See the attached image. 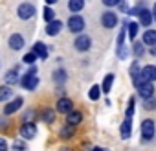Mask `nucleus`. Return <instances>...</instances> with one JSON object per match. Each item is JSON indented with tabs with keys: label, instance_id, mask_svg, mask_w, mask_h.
I'll list each match as a JSON object with an SVG mask.
<instances>
[{
	"label": "nucleus",
	"instance_id": "1",
	"mask_svg": "<svg viewBox=\"0 0 156 151\" xmlns=\"http://www.w3.org/2000/svg\"><path fill=\"white\" fill-rule=\"evenodd\" d=\"M68 30H70L72 33H81V31L85 30V19L75 13L73 17L68 19Z\"/></svg>",
	"mask_w": 156,
	"mask_h": 151
},
{
	"label": "nucleus",
	"instance_id": "2",
	"mask_svg": "<svg viewBox=\"0 0 156 151\" xmlns=\"http://www.w3.org/2000/svg\"><path fill=\"white\" fill-rule=\"evenodd\" d=\"M73 46L77 52H88L90 46H92V39L88 35H77L75 41H73Z\"/></svg>",
	"mask_w": 156,
	"mask_h": 151
},
{
	"label": "nucleus",
	"instance_id": "3",
	"mask_svg": "<svg viewBox=\"0 0 156 151\" xmlns=\"http://www.w3.org/2000/svg\"><path fill=\"white\" fill-rule=\"evenodd\" d=\"M154 133H156L154 122L152 120H143V123H141V136H143V140H152Z\"/></svg>",
	"mask_w": 156,
	"mask_h": 151
},
{
	"label": "nucleus",
	"instance_id": "4",
	"mask_svg": "<svg viewBox=\"0 0 156 151\" xmlns=\"http://www.w3.org/2000/svg\"><path fill=\"white\" fill-rule=\"evenodd\" d=\"M17 13H19L20 20H30L35 15V6H31V4H20L19 9H17Z\"/></svg>",
	"mask_w": 156,
	"mask_h": 151
},
{
	"label": "nucleus",
	"instance_id": "5",
	"mask_svg": "<svg viewBox=\"0 0 156 151\" xmlns=\"http://www.w3.org/2000/svg\"><path fill=\"white\" fill-rule=\"evenodd\" d=\"M20 134H22V138H26V140L35 138V134H37V125L31 123V122L22 123V127H20Z\"/></svg>",
	"mask_w": 156,
	"mask_h": 151
},
{
	"label": "nucleus",
	"instance_id": "6",
	"mask_svg": "<svg viewBox=\"0 0 156 151\" xmlns=\"http://www.w3.org/2000/svg\"><path fill=\"white\" fill-rule=\"evenodd\" d=\"M136 89H138V94H140L141 98H145V100L154 98V87H152V83L145 81V83H141V85H140V87H136Z\"/></svg>",
	"mask_w": 156,
	"mask_h": 151
},
{
	"label": "nucleus",
	"instance_id": "7",
	"mask_svg": "<svg viewBox=\"0 0 156 151\" xmlns=\"http://www.w3.org/2000/svg\"><path fill=\"white\" fill-rule=\"evenodd\" d=\"M22 103H24V100L20 98V96H17L15 100H11L6 107H4V114L6 116H9V114H13V112H17L20 107H22Z\"/></svg>",
	"mask_w": 156,
	"mask_h": 151
},
{
	"label": "nucleus",
	"instance_id": "8",
	"mask_svg": "<svg viewBox=\"0 0 156 151\" xmlns=\"http://www.w3.org/2000/svg\"><path fill=\"white\" fill-rule=\"evenodd\" d=\"M101 24H103L105 28H114V26L118 24V15L112 13V11H105V13L101 15Z\"/></svg>",
	"mask_w": 156,
	"mask_h": 151
},
{
	"label": "nucleus",
	"instance_id": "9",
	"mask_svg": "<svg viewBox=\"0 0 156 151\" xmlns=\"http://www.w3.org/2000/svg\"><path fill=\"white\" fill-rule=\"evenodd\" d=\"M141 78H143L145 81H149V83L156 81V66H154V64L143 66V68H141Z\"/></svg>",
	"mask_w": 156,
	"mask_h": 151
},
{
	"label": "nucleus",
	"instance_id": "10",
	"mask_svg": "<svg viewBox=\"0 0 156 151\" xmlns=\"http://www.w3.org/2000/svg\"><path fill=\"white\" fill-rule=\"evenodd\" d=\"M39 85V78L37 76H31V74H26L24 78H22V87L26 90H35Z\"/></svg>",
	"mask_w": 156,
	"mask_h": 151
},
{
	"label": "nucleus",
	"instance_id": "11",
	"mask_svg": "<svg viewBox=\"0 0 156 151\" xmlns=\"http://www.w3.org/2000/svg\"><path fill=\"white\" fill-rule=\"evenodd\" d=\"M8 44H9V48L11 50H22L24 48V37L20 35V33H13L11 37H9V41H8Z\"/></svg>",
	"mask_w": 156,
	"mask_h": 151
},
{
	"label": "nucleus",
	"instance_id": "12",
	"mask_svg": "<svg viewBox=\"0 0 156 151\" xmlns=\"http://www.w3.org/2000/svg\"><path fill=\"white\" fill-rule=\"evenodd\" d=\"M70 111H73V103H72V100H68V98H59V101H57V112H61V114H68Z\"/></svg>",
	"mask_w": 156,
	"mask_h": 151
},
{
	"label": "nucleus",
	"instance_id": "13",
	"mask_svg": "<svg viewBox=\"0 0 156 151\" xmlns=\"http://www.w3.org/2000/svg\"><path fill=\"white\" fill-rule=\"evenodd\" d=\"M31 52L37 55V59H46V57H48V48H46V44L41 42V41H37V42L33 44V50H31Z\"/></svg>",
	"mask_w": 156,
	"mask_h": 151
},
{
	"label": "nucleus",
	"instance_id": "14",
	"mask_svg": "<svg viewBox=\"0 0 156 151\" xmlns=\"http://www.w3.org/2000/svg\"><path fill=\"white\" fill-rule=\"evenodd\" d=\"M61 30H62V22H61V20H51V22L46 24V33H48L50 37H55Z\"/></svg>",
	"mask_w": 156,
	"mask_h": 151
},
{
	"label": "nucleus",
	"instance_id": "15",
	"mask_svg": "<svg viewBox=\"0 0 156 151\" xmlns=\"http://www.w3.org/2000/svg\"><path fill=\"white\" fill-rule=\"evenodd\" d=\"M81 122H83V114L79 111H70L66 114V123H70V125H79Z\"/></svg>",
	"mask_w": 156,
	"mask_h": 151
},
{
	"label": "nucleus",
	"instance_id": "16",
	"mask_svg": "<svg viewBox=\"0 0 156 151\" xmlns=\"http://www.w3.org/2000/svg\"><path fill=\"white\" fill-rule=\"evenodd\" d=\"M138 17H140V24H141V26H145V28H149V24L152 22V13H151L149 9H145V8H141V9H140Z\"/></svg>",
	"mask_w": 156,
	"mask_h": 151
},
{
	"label": "nucleus",
	"instance_id": "17",
	"mask_svg": "<svg viewBox=\"0 0 156 151\" xmlns=\"http://www.w3.org/2000/svg\"><path fill=\"white\" fill-rule=\"evenodd\" d=\"M130 129H132V118H125L123 123H121V127H119L121 138H123V140H127V138L130 136Z\"/></svg>",
	"mask_w": 156,
	"mask_h": 151
},
{
	"label": "nucleus",
	"instance_id": "18",
	"mask_svg": "<svg viewBox=\"0 0 156 151\" xmlns=\"http://www.w3.org/2000/svg\"><path fill=\"white\" fill-rule=\"evenodd\" d=\"M143 44H149V46H154L156 44V30H149L147 28V31L143 33V41H141Z\"/></svg>",
	"mask_w": 156,
	"mask_h": 151
},
{
	"label": "nucleus",
	"instance_id": "19",
	"mask_svg": "<svg viewBox=\"0 0 156 151\" xmlns=\"http://www.w3.org/2000/svg\"><path fill=\"white\" fill-rule=\"evenodd\" d=\"M112 83H114V74H107L105 79H103V85H101V92L108 94L112 90Z\"/></svg>",
	"mask_w": 156,
	"mask_h": 151
},
{
	"label": "nucleus",
	"instance_id": "20",
	"mask_svg": "<svg viewBox=\"0 0 156 151\" xmlns=\"http://www.w3.org/2000/svg\"><path fill=\"white\" fill-rule=\"evenodd\" d=\"M83 8H85V0H70V2H68V9H70L73 15L79 13Z\"/></svg>",
	"mask_w": 156,
	"mask_h": 151
},
{
	"label": "nucleus",
	"instance_id": "21",
	"mask_svg": "<svg viewBox=\"0 0 156 151\" xmlns=\"http://www.w3.org/2000/svg\"><path fill=\"white\" fill-rule=\"evenodd\" d=\"M4 79H6V83L8 85H17V81H19V70H9L6 76H4Z\"/></svg>",
	"mask_w": 156,
	"mask_h": 151
},
{
	"label": "nucleus",
	"instance_id": "22",
	"mask_svg": "<svg viewBox=\"0 0 156 151\" xmlns=\"http://www.w3.org/2000/svg\"><path fill=\"white\" fill-rule=\"evenodd\" d=\"M41 120H42V122H46V123H51V122L55 120V112H53L51 109H48V107H46V109H42V111H41Z\"/></svg>",
	"mask_w": 156,
	"mask_h": 151
},
{
	"label": "nucleus",
	"instance_id": "23",
	"mask_svg": "<svg viewBox=\"0 0 156 151\" xmlns=\"http://www.w3.org/2000/svg\"><path fill=\"white\" fill-rule=\"evenodd\" d=\"M73 133H75V125H70V123H66L64 127H61V131H59V136H61V138H70Z\"/></svg>",
	"mask_w": 156,
	"mask_h": 151
},
{
	"label": "nucleus",
	"instance_id": "24",
	"mask_svg": "<svg viewBox=\"0 0 156 151\" xmlns=\"http://www.w3.org/2000/svg\"><path fill=\"white\" fill-rule=\"evenodd\" d=\"M11 96H13V90H11V87H9V85L0 87V101H8Z\"/></svg>",
	"mask_w": 156,
	"mask_h": 151
},
{
	"label": "nucleus",
	"instance_id": "25",
	"mask_svg": "<svg viewBox=\"0 0 156 151\" xmlns=\"http://www.w3.org/2000/svg\"><path fill=\"white\" fill-rule=\"evenodd\" d=\"M138 28H140L138 22H129V26H127V33H129V37H130L132 41H134L136 35H138Z\"/></svg>",
	"mask_w": 156,
	"mask_h": 151
},
{
	"label": "nucleus",
	"instance_id": "26",
	"mask_svg": "<svg viewBox=\"0 0 156 151\" xmlns=\"http://www.w3.org/2000/svg\"><path fill=\"white\" fill-rule=\"evenodd\" d=\"M99 96H101V87L92 85V87H90V90H88V98H90L92 101H96V100H99Z\"/></svg>",
	"mask_w": 156,
	"mask_h": 151
},
{
	"label": "nucleus",
	"instance_id": "27",
	"mask_svg": "<svg viewBox=\"0 0 156 151\" xmlns=\"http://www.w3.org/2000/svg\"><path fill=\"white\" fill-rule=\"evenodd\" d=\"M42 17H44V20H46V24L48 22H51V20H55V11L48 6V8H44V11H42Z\"/></svg>",
	"mask_w": 156,
	"mask_h": 151
},
{
	"label": "nucleus",
	"instance_id": "28",
	"mask_svg": "<svg viewBox=\"0 0 156 151\" xmlns=\"http://www.w3.org/2000/svg\"><path fill=\"white\" fill-rule=\"evenodd\" d=\"M132 52H134V55H136V57H141V55L145 53V44H143V42H134Z\"/></svg>",
	"mask_w": 156,
	"mask_h": 151
},
{
	"label": "nucleus",
	"instance_id": "29",
	"mask_svg": "<svg viewBox=\"0 0 156 151\" xmlns=\"http://www.w3.org/2000/svg\"><path fill=\"white\" fill-rule=\"evenodd\" d=\"M53 79H55V83H64L66 81V72L64 70H55L53 72Z\"/></svg>",
	"mask_w": 156,
	"mask_h": 151
},
{
	"label": "nucleus",
	"instance_id": "30",
	"mask_svg": "<svg viewBox=\"0 0 156 151\" xmlns=\"http://www.w3.org/2000/svg\"><path fill=\"white\" fill-rule=\"evenodd\" d=\"M22 61H24L26 64H35V61H37V55H35L33 52H28V53L22 57Z\"/></svg>",
	"mask_w": 156,
	"mask_h": 151
},
{
	"label": "nucleus",
	"instance_id": "31",
	"mask_svg": "<svg viewBox=\"0 0 156 151\" xmlns=\"http://www.w3.org/2000/svg\"><path fill=\"white\" fill-rule=\"evenodd\" d=\"M134 107H136V101H134V98H130V100H129L127 112H125V118H132V114H134Z\"/></svg>",
	"mask_w": 156,
	"mask_h": 151
},
{
	"label": "nucleus",
	"instance_id": "32",
	"mask_svg": "<svg viewBox=\"0 0 156 151\" xmlns=\"http://www.w3.org/2000/svg\"><path fill=\"white\" fill-rule=\"evenodd\" d=\"M140 72H141V70H140V64H138V63L134 61V63L130 64V76H132V78H134V76H138Z\"/></svg>",
	"mask_w": 156,
	"mask_h": 151
},
{
	"label": "nucleus",
	"instance_id": "33",
	"mask_svg": "<svg viewBox=\"0 0 156 151\" xmlns=\"http://www.w3.org/2000/svg\"><path fill=\"white\" fill-rule=\"evenodd\" d=\"M13 149H15V151H26V144H24V142H20V140H15Z\"/></svg>",
	"mask_w": 156,
	"mask_h": 151
},
{
	"label": "nucleus",
	"instance_id": "34",
	"mask_svg": "<svg viewBox=\"0 0 156 151\" xmlns=\"http://www.w3.org/2000/svg\"><path fill=\"white\" fill-rule=\"evenodd\" d=\"M145 109H156V100L154 98L145 100Z\"/></svg>",
	"mask_w": 156,
	"mask_h": 151
},
{
	"label": "nucleus",
	"instance_id": "35",
	"mask_svg": "<svg viewBox=\"0 0 156 151\" xmlns=\"http://www.w3.org/2000/svg\"><path fill=\"white\" fill-rule=\"evenodd\" d=\"M101 2H103L105 6H108V8H114V6L119 4V0H101Z\"/></svg>",
	"mask_w": 156,
	"mask_h": 151
},
{
	"label": "nucleus",
	"instance_id": "36",
	"mask_svg": "<svg viewBox=\"0 0 156 151\" xmlns=\"http://www.w3.org/2000/svg\"><path fill=\"white\" fill-rule=\"evenodd\" d=\"M0 151H8V142L4 138H0Z\"/></svg>",
	"mask_w": 156,
	"mask_h": 151
},
{
	"label": "nucleus",
	"instance_id": "37",
	"mask_svg": "<svg viewBox=\"0 0 156 151\" xmlns=\"http://www.w3.org/2000/svg\"><path fill=\"white\" fill-rule=\"evenodd\" d=\"M0 127H4V129L8 127V122H6V118H0Z\"/></svg>",
	"mask_w": 156,
	"mask_h": 151
},
{
	"label": "nucleus",
	"instance_id": "38",
	"mask_svg": "<svg viewBox=\"0 0 156 151\" xmlns=\"http://www.w3.org/2000/svg\"><path fill=\"white\" fill-rule=\"evenodd\" d=\"M119 8H121V11H127V4L123 2V0H119Z\"/></svg>",
	"mask_w": 156,
	"mask_h": 151
},
{
	"label": "nucleus",
	"instance_id": "39",
	"mask_svg": "<svg viewBox=\"0 0 156 151\" xmlns=\"http://www.w3.org/2000/svg\"><path fill=\"white\" fill-rule=\"evenodd\" d=\"M44 2H46L48 6H53V4H57V2H59V0H44Z\"/></svg>",
	"mask_w": 156,
	"mask_h": 151
},
{
	"label": "nucleus",
	"instance_id": "40",
	"mask_svg": "<svg viewBox=\"0 0 156 151\" xmlns=\"http://www.w3.org/2000/svg\"><path fill=\"white\" fill-rule=\"evenodd\" d=\"M152 20H156V4H154V8H152Z\"/></svg>",
	"mask_w": 156,
	"mask_h": 151
},
{
	"label": "nucleus",
	"instance_id": "41",
	"mask_svg": "<svg viewBox=\"0 0 156 151\" xmlns=\"http://www.w3.org/2000/svg\"><path fill=\"white\" fill-rule=\"evenodd\" d=\"M92 151H108V149H103V147H94Z\"/></svg>",
	"mask_w": 156,
	"mask_h": 151
},
{
	"label": "nucleus",
	"instance_id": "42",
	"mask_svg": "<svg viewBox=\"0 0 156 151\" xmlns=\"http://www.w3.org/2000/svg\"><path fill=\"white\" fill-rule=\"evenodd\" d=\"M151 52H152V53H154V55H156V44H154V46H152V50H151Z\"/></svg>",
	"mask_w": 156,
	"mask_h": 151
},
{
	"label": "nucleus",
	"instance_id": "43",
	"mask_svg": "<svg viewBox=\"0 0 156 151\" xmlns=\"http://www.w3.org/2000/svg\"><path fill=\"white\" fill-rule=\"evenodd\" d=\"M61 151H72L70 147H61Z\"/></svg>",
	"mask_w": 156,
	"mask_h": 151
}]
</instances>
